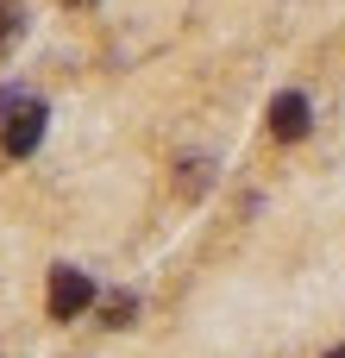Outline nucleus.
Segmentation results:
<instances>
[{"mask_svg":"<svg viewBox=\"0 0 345 358\" xmlns=\"http://www.w3.org/2000/svg\"><path fill=\"white\" fill-rule=\"evenodd\" d=\"M327 358H345V346H339V352H327Z\"/></svg>","mask_w":345,"mask_h":358,"instance_id":"6","label":"nucleus"},{"mask_svg":"<svg viewBox=\"0 0 345 358\" xmlns=\"http://www.w3.org/2000/svg\"><path fill=\"white\" fill-rule=\"evenodd\" d=\"M132 315H138V296H126V289H113V296L101 302V321H107V327H132Z\"/></svg>","mask_w":345,"mask_h":358,"instance_id":"4","label":"nucleus"},{"mask_svg":"<svg viewBox=\"0 0 345 358\" xmlns=\"http://www.w3.org/2000/svg\"><path fill=\"white\" fill-rule=\"evenodd\" d=\"M19 31H25V13H19L13 0H0V57L19 44Z\"/></svg>","mask_w":345,"mask_h":358,"instance_id":"5","label":"nucleus"},{"mask_svg":"<svg viewBox=\"0 0 345 358\" xmlns=\"http://www.w3.org/2000/svg\"><path fill=\"white\" fill-rule=\"evenodd\" d=\"M44 308H50V321H82V315L94 308V277L75 271V264H57V271H50V296H44Z\"/></svg>","mask_w":345,"mask_h":358,"instance_id":"1","label":"nucleus"},{"mask_svg":"<svg viewBox=\"0 0 345 358\" xmlns=\"http://www.w3.org/2000/svg\"><path fill=\"white\" fill-rule=\"evenodd\" d=\"M308 126H314V107H308V94H277L270 101V138H283V145H295V138H308Z\"/></svg>","mask_w":345,"mask_h":358,"instance_id":"3","label":"nucleus"},{"mask_svg":"<svg viewBox=\"0 0 345 358\" xmlns=\"http://www.w3.org/2000/svg\"><path fill=\"white\" fill-rule=\"evenodd\" d=\"M44 120H50L44 101H19V107L0 120V151H6V157H31V151L44 145Z\"/></svg>","mask_w":345,"mask_h":358,"instance_id":"2","label":"nucleus"}]
</instances>
